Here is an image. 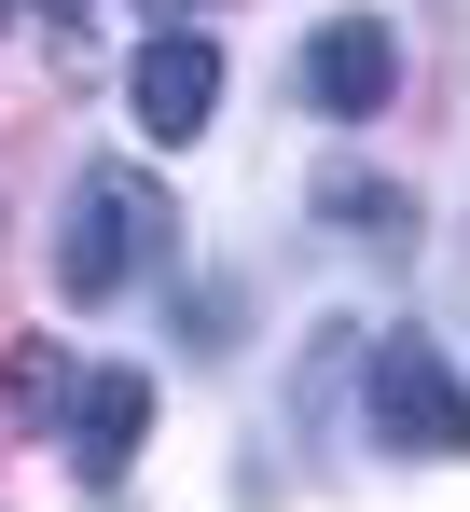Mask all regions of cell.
Masks as SVG:
<instances>
[{
  "instance_id": "cell-8",
  "label": "cell",
  "mask_w": 470,
  "mask_h": 512,
  "mask_svg": "<svg viewBox=\"0 0 470 512\" xmlns=\"http://www.w3.org/2000/svg\"><path fill=\"white\" fill-rule=\"evenodd\" d=\"M56 14H70V0H56Z\"/></svg>"
},
{
  "instance_id": "cell-4",
  "label": "cell",
  "mask_w": 470,
  "mask_h": 512,
  "mask_svg": "<svg viewBox=\"0 0 470 512\" xmlns=\"http://www.w3.org/2000/svg\"><path fill=\"white\" fill-rule=\"evenodd\" d=\"M125 111H139L153 139H194V125L222 111V56H208L194 28H153V42H139V70H125Z\"/></svg>"
},
{
  "instance_id": "cell-7",
  "label": "cell",
  "mask_w": 470,
  "mask_h": 512,
  "mask_svg": "<svg viewBox=\"0 0 470 512\" xmlns=\"http://www.w3.org/2000/svg\"><path fill=\"white\" fill-rule=\"evenodd\" d=\"M14 402H28V429H56V416L83 402V388L56 374V346H28V360H14Z\"/></svg>"
},
{
  "instance_id": "cell-2",
  "label": "cell",
  "mask_w": 470,
  "mask_h": 512,
  "mask_svg": "<svg viewBox=\"0 0 470 512\" xmlns=\"http://www.w3.org/2000/svg\"><path fill=\"white\" fill-rule=\"evenodd\" d=\"M374 443H401V457H470V388H457V360L429 333L374 346Z\"/></svg>"
},
{
  "instance_id": "cell-5",
  "label": "cell",
  "mask_w": 470,
  "mask_h": 512,
  "mask_svg": "<svg viewBox=\"0 0 470 512\" xmlns=\"http://www.w3.org/2000/svg\"><path fill=\"white\" fill-rule=\"evenodd\" d=\"M139 429H153V374H83V402H70V457L97 471V485L139 457Z\"/></svg>"
},
{
  "instance_id": "cell-3",
  "label": "cell",
  "mask_w": 470,
  "mask_h": 512,
  "mask_svg": "<svg viewBox=\"0 0 470 512\" xmlns=\"http://www.w3.org/2000/svg\"><path fill=\"white\" fill-rule=\"evenodd\" d=\"M401 97V28L388 14H332L305 42V111H332V125H374Z\"/></svg>"
},
{
  "instance_id": "cell-9",
  "label": "cell",
  "mask_w": 470,
  "mask_h": 512,
  "mask_svg": "<svg viewBox=\"0 0 470 512\" xmlns=\"http://www.w3.org/2000/svg\"><path fill=\"white\" fill-rule=\"evenodd\" d=\"M0 14H14V0H0Z\"/></svg>"
},
{
  "instance_id": "cell-1",
  "label": "cell",
  "mask_w": 470,
  "mask_h": 512,
  "mask_svg": "<svg viewBox=\"0 0 470 512\" xmlns=\"http://www.w3.org/2000/svg\"><path fill=\"white\" fill-rule=\"evenodd\" d=\"M180 250V222H166V194L139 167H97L70 194V236H56V291H70V305H111V291H125V277H153V263Z\"/></svg>"
},
{
  "instance_id": "cell-6",
  "label": "cell",
  "mask_w": 470,
  "mask_h": 512,
  "mask_svg": "<svg viewBox=\"0 0 470 512\" xmlns=\"http://www.w3.org/2000/svg\"><path fill=\"white\" fill-rule=\"evenodd\" d=\"M318 222H346V236L388 222V236H401V194H388V180H360V167H332V180H318Z\"/></svg>"
}]
</instances>
